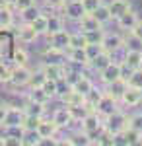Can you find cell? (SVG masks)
Wrapping results in <instances>:
<instances>
[{"label": "cell", "mask_w": 142, "mask_h": 146, "mask_svg": "<svg viewBox=\"0 0 142 146\" xmlns=\"http://www.w3.org/2000/svg\"><path fill=\"white\" fill-rule=\"evenodd\" d=\"M127 127H129V117H127L125 113H121V111H113L111 115H107V117L103 119V129H105V133H109L113 138L119 136Z\"/></svg>", "instance_id": "6da1fadb"}, {"label": "cell", "mask_w": 142, "mask_h": 146, "mask_svg": "<svg viewBox=\"0 0 142 146\" xmlns=\"http://www.w3.org/2000/svg\"><path fill=\"white\" fill-rule=\"evenodd\" d=\"M101 119H103V117H101L99 113H96V111H90L86 117L82 119V129H84V133H86L90 138H92L94 135H99V133H101V129H103Z\"/></svg>", "instance_id": "7a4b0ae2"}, {"label": "cell", "mask_w": 142, "mask_h": 146, "mask_svg": "<svg viewBox=\"0 0 142 146\" xmlns=\"http://www.w3.org/2000/svg\"><path fill=\"white\" fill-rule=\"evenodd\" d=\"M29 78H31V70L27 66H18L12 68V76H10V84L16 86V88H22V86H27L29 84Z\"/></svg>", "instance_id": "3957f363"}, {"label": "cell", "mask_w": 142, "mask_h": 146, "mask_svg": "<svg viewBox=\"0 0 142 146\" xmlns=\"http://www.w3.org/2000/svg\"><path fill=\"white\" fill-rule=\"evenodd\" d=\"M96 113H99L103 119L107 117V115H111L113 111H117V100L115 98H111L109 94H103L101 96V100L98 101V105H96V109H94Z\"/></svg>", "instance_id": "277c9868"}, {"label": "cell", "mask_w": 142, "mask_h": 146, "mask_svg": "<svg viewBox=\"0 0 142 146\" xmlns=\"http://www.w3.org/2000/svg\"><path fill=\"white\" fill-rule=\"evenodd\" d=\"M62 8H64L66 16H68L70 20H76V22H80L82 16L88 14L86 8H84V4H82V0H70V2H64Z\"/></svg>", "instance_id": "5b68a950"}, {"label": "cell", "mask_w": 142, "mask_h": 146, "mask_svg": "<svg viewBox=\"0 0 142 146\" xmlns=\"http://www.w3.org/2000/svg\"><path fill=\"white\" fill-rule=\"evenodd\" d=\"M99 74H101V82H103V84H111V82H115V80L121 78V64L109 62Z\"/></svg>", "instance_id": "8992f818"}, {"label": "cell", "mask_w": 142, "mask_h": 146, "mask_svg": "<svg viewBox=\"0 0 142 146\" xmlns=\"http://www.w3.org/2000/svg\"><path fill=\"white\" fill-rule=\"evenodd\" d=\"M121 101H123L125 105H129V107H134V105H138V103L142 101V90L129 86V88L125 90V94L121 96Z\"/></svg>", "instance_id": "52a82bcc"}, {"label": "cell", "mask_w": 142, "mask_h": 146, "mask_svg": "<svg viewBox=\"0 0 142 146\" xmlns=\"http://www.w3.org/2000/svg\"><path fill=\"white\" fill-rule=\"evenodd\" d=\"M123 39H121L119 35H107L103 33L101 37V47H103V51H107V53H115V51H119L121 47H123Z\"/></svg>", "instance_id": "ba28073f"}, {"label": "cell", "mask_w": 142, "mask_h": 146, "mask_svg": "<svg viewBox=\"0 0 142 146\" xmlns=\"http://www.w3.org/2000/svg\"><path fill=\"white\" fill-rule=\"evenodd\" d=\"M23 117H25V113H23V107L22 109H18V107H8V113H6V117H4V127H12V125H22L23 123Z\"/></svg>", "instance_id": "9c48e42d"}, {"label": "cell", "mask_w": 142, "mask_h": 146, "mask_svg": "<svg viewBox=\"0 0 142 146\" xmlns=\"http://www.w3.org/2000/svg\"><path fill=\"white\" fill-rule=\"evenodd\" d=\"M72 121H74V119H72V115H70V111H68V107H60V109H56V111L53 113V123H55L58 129L68 127Z\"/></svg>", "instance_id": "30bf717a"}, {"label": "cell", "mask_w": 142, "mask_h": 146, "mask_svg": "<svg viewBox=\"0 0 142 146\" xmlns=\"http://www.w3.org/2000/svg\"><path fill=\"white\" fill-rule=\"evenodd\" d=\"M43 72L47 78H53V80H62L66 74L64 64H55V62H47L43 66Z\"/></svg>", "instance_id": "8fae6325"}, {"label": "cell", "mask_w": 142, "mask_h": 146, "mask_svg": "<svg viewBox=\"0 0 142 146\" xmlns=\"http://www.w3.org/2000/svg\"><path fill=\"white\" fill-rule=\"evenodd\" d=\"M129 88V84H127V80H115V82H111V84H107V90H105V94H109L111 98H115V100H121V96L125 94V90Z\"/></svg>", "instance_id": "7c38bea8"}, {"label": "cell", "mask_w": 142, "mask_h": 146, "mask_svg": "<svg viewBox=\"0 0 142 146\" xmlns=\"http://www.w3.org/2000/svg\"><path fill=\"white\" fill-rule=\"evenodd\" d=\"M117 22H119V27H123V29H132L134 23L138 22V16H136V12H134V10L129 8V10H125L119 18H117Z\"/></svg>", "instance_id": "4fadbf2b"}, {"label": "cell", "mask_w": 142, "mask_h": 146, "mask_svg": "<svg viewBox=\"0 0 142 146\" xmlns=\"http://www.w3.org/2000/svg\"><path fill=\"white\" fill-rule=\"evenodd\" d=\"M45 58H47V62H55V64H64L66 60H68L64 49H56V47L47 49L45 51Z\"/></svg>", "instance_id": "5bb4252c"}, {"label": "cell", "mask_w": 142, "mask_h": 146, "mask_svg": "<svg viewBox=\"0 0 142 146\" xmlns=\"http://www.w3.org/2000/svg\"><path fill=\"white\" fill-rule=\"evenodd\" d=\"M109 62H111V53H107V51H101L99 55H96L94 58H90V64H88V66H92L94 70L101 72V70L107 66Z\"/></svg>", "instance_id": "9a60e30c"}, {"label": "cell", "mask_w": 142, "mask_h": 146, "mask_svg": "<svg viewBox=\"0 0 142 146\" xmlns=\"http://www.w3.org/2000/svg\"><path fill=\"white\" fill-rule=\"evenodd\" d=\"M56 131H58V127L53 123V119H51V121H43V119H41L39 125H37V133H39L41 138H53V136L56 135Z\"/></svg>", "instance_id": "2e32d148"}, {"label": "cell", "mask_w": 142, "mask_h": 146, "mask_svg": "<svg viewBox=\"0 0 142 146\" xmlns=\"http://www.w3.org/2000/svg\"><path fill=\"white\" fill-rule=\"evenodd\" d=\"M68 60L70 62H76V64H82V66H88L90 64V56L86 53V47H82V49H70Z\"/></svg>", "instance_id": "e0dca14e"}, {"label": "cell", "mask_w": 142, "mask_h": 146, "mask_svg": "<svg viewBox=\"0 0 142 146\" xmlns=\"http://www.w3.org/2000/svg\"><path fill=\"white\" fill-rule=\"evenodd\" d=\"M125 64H127V66H131L132 70L142 68V51L129 49V51H127V55H125Z\"/></svg>", "instance_id": "ac0fdd59"}, {"label": "cell", "mask_w": 142, "mask_h": 146, "mask_svg": "<svg viewBox=\"0 0 142 146\" xmlns=\"http://www.w3.org/2000/svg\"><path fill=\"white\" fill-rule=\"evenodd\" d=\"M60 98H62V101H64L66 105H80V103H86V98H84L80 92H76L74 88L66 90Z\"/></svg>", "instance_id": "d6986e66"}, {"label": "cell", "mask_w": 142, "mask_h": 146, "mask_svg": "<svg viewBox=\"0 0 142 146\" xmlns=\"http://www.w3.org/2000/svg\"><path fill=\"white\" fill-rule=\"evenodd\" d=\"M12 53V35L8 31H0V58H8Z\"/></svg>", "instance_id": "ffe728a7"}, {"label": "cell", "mask_w": 142, "mask_h": 146, "mask_svg": "<svg viewBox=\"0 0 142 146\" xmlns=\"http://www.w3.org/2000/svg\"><path fill=\"white\" fill-rule=\"evenodd\" d=\"M66 107H68V111H70V115H72V119H74V121H82L90 111H94L88 103H80V105H66Z\"/></svg>", "instance_id": "44dd1931"}, {"label": "cell", "mask_w": 142, "mask_h": 146, "mask_svg": "<svg viewBox=\"0 0 142 146\" xmlns=\"http://www.w3.org/2000/svg\"><path fill=\"white\" fill-rule=\"evenodd\" d=\"M14 22V14H12V8L2 4L0 6V29H8Z\"/></svg>", "instance_id": "7402d4cb"}, {"label": "cell", "mask_w": 142, "mask_h": 146, "mask_svg": "<svg viewBox=\"0 0 142 146\" xmlns=\"http://www.w3.org/2000/svg\"><path fill=\"white\" fill-rule=\"evenodd\" d=\"M51 37V43H53V47H56V49H66L68 47V41H70V35L66 33V31H56V33L49 35Z\"/></svg>", "instance_id": "603a6c76"}, {"label": "cell", "mask_w": 142, "mask_h": 146, "mask_svg": "<svg viewBox=\"0 0 142 146\" xmlns=\"http://www.w3.org/2000/svg\"><path fill=\"white\" fill-rule=\"evenodd\" d=\"M37 37H39V33L31 27V23H23L22 27H20V39H22L23 43H33Z\"/></svg>", "instance_id": "cb8c5ba5"}, {"label": "cell", "mask_w": 142, "mask_h": 146, "mask_svg": "<svg viewBox=\"0 0 142 146\" xmlns=\"http://www.w3.org/2000/svg\"><path fill=\"white\" fill-rule=\"evenodd\" d=\"M80 27H82V31H94V29H101V23H99L92 14H86V16H82V20H80Z\"/></svg>", "instance_id": "d4e9b609"}, {"label": "cell", "mask_w": 142, "mask_h": 146, "mask_svg": "<svg viewBox=\"0 0 142 146\" xmlns=\"http://www.w3.org/2000/svg\"><path fill=\"white\" fill-rule=\"evenodd\" d=\"M129 8H131V6H129L127 0H113V2L109 4V14H111V18L117 20L121 14H123L125 10H129Z\"/></svg>", "instance_id": "484cf974"}, {"label": "cell", "mask_w": 142, "mask_h": 146, "mask_svg": "<svg viewBox=\"0 0 142 146\" xmlns=\"http://www.w3.org/2000/svg\"><path fill=\"white\" fill-rule=\"evenodd\" d=\"M72 88H74L76 92H80V94H82V96L86 98L88 94L92 92V88H94V82H92L90 78H86V76H80V78L76 80V84H74Z\"/></svg>", "instance_id": "4316f807"}, {"label": "cell", "mask_w": 142, "mask_h": 146, "mask_svg": "<svg viewBox=\"0 0 142 146\" xmlns=\"http://www.w3.org/2000/svg\"><path fill=\"white\" fill-rule=\"evenodd\" d=\"M41 140H43V138L39 136L37 131H25L23 136H22V144H25V146H39Z\"/></svg>", "instance_id": "83f0119b"}, {"label": "cell", "mask_w": 142, "mask_h": 146, "mask_svg": "<svg viewBox=\"0 0 142 146\" xmlns=\"http://www.w3.org/2000/svg\"><path fill=\"white\" fill-rule=\"evenodd\" d=\"M92 16L98 20L99 23H105L111 20V14H109V6H105V4H99L96 10L92 12Z\"/></svg>", "instance_id": "f1b7e54d"}, {"label": "cell", "mask_w": 142, "mask_h": 146, "mask_svg": "<svg viewBox=\"0 0 142 146\" xmlns=\"http://www.w3.org/2000/svg\"><path fill=\"white\" fill-rule=\"evenodd\" d=\"M119 136H123V138H125V140H123L125 144H138V142H140V138H142L140 133L132 131L131 127H127V129H125V131H123Z\"/></svg>", "instance_id": "f546056e"}, {"label": "cell", "mask_w": 142, "mask_h": 146, "mask_svg": "<svg viewBox=\"0 0 142 146\" xmlns=\"http://www.w3.org/2000/svg\"><path fill=\"white\" fill-rule=\"evenodd\" d=\"M23 113H25V115H37V117H43L45 103H37V101H31V100H29V103L23 107Z\"/></svg>", "instance_id": "4dcf8cb0"}, {"label": "cell", "mask_w": 142, "mask_h": 146, "mask_svg": "<svg viewBox=\"0 0 142 146\" xmlns=\"http://www.w3.org/2000/svg\"><path fill=\"white\" fill-rule=\"evenodd\" d=\"M88 45V39L84 33H74L70 35V41H68V49H82Z\"/></svg>", "instance_id": "1f68e13d"}, {"label": "cell", "mask_w": 142, "mask_h": 146, "mask_svg": "<svg viewBox=\"0 0 142 146\" xmlns=\"http://www.w3.org/2000/svg\"><path fill=\"white\" fill-rule=\"evenodd\" d=\"M47 22H49V18H47V16H43V14H39V16H37V18L31 22V27L39 35H41V33H47Z\"/></svg>", "instance_id": "d6a6232c"}, {"label": "cell", "mask_w": 142, "mask_h": 146, "mask_svg": "<svg viewBox=\"0 0 142 146\" xmlns=\"http://www.w3.org/2000/svg\"><path fill=\"white\" fill-rule=\"evenodd\" d=\"M68 144L70 146H90V144H94V140L86 133H82V135H74L72 138H68Z\"/></svg>", "instance_id": "836d02e7"}, {"label": "cell", "mask_w": 142, "mask_h": 146, "mask_svg": "<svg viewBox=\"0 0 142 146\" xmlns=\"http://www.w3.org/2000/svg\"><path fill=\"white\" fill-rule=\"evenodd\" d=\"M29 100L37 101V103H47L51 98H49V96L45 94V90L39 86V88H31V92H29Z\"/></svg>", "instance_id": "e575fe53"}, {"label": "cell", "mask_w": 142, "mask_h": 146, "mask_svg": "<svg viewBox=\"0 0 142 146\" xmlns=\"http://www.w3.org/2000/svg\"><path fill=\"white\" fill-rule=\"evenodd\" d=\"M45 90V94L49 96V98H55L56 92H58V80H53V78H47L43 82V86H41Z\"/></svg>", "instance_id": "d590c367"}, {"label": "cell", "mask_w": 142, "mask_h": 146, "mask_svg": "<svg viewBox=\"0 0 142 146\" xmlns=\"http://www.w3.org/2000/svg\"><path fill=\"white\" fill-rule=\"evenodd\" d=\"M127 84H129V86H132V88H138V90H142V68L132 70V74L127 78Z\"/></svg>", "instance_id": "8d00e7d4"}, {"label": "cell", "mask_w": 142, "mask_h": 146, "mask_svg": "<svg viewBox=\"0 0 142 146\" xmlns=\"http://www.w3.org/2000/svg\"><path fill=\"white\" fill-rule=\"evenodd\" d=\"M60 29H62V20L56 18V16H51L49 22H47V35H53L56 31H60Z\"/></svg>", "instance_id": "74e56055"}, {"label": "cell", "mask_w": 142, "mask_h": 146, "mask_svg": "<svg viewBox=\"0 0 142 146\" xmlns=\"http://www.w3.org/2000/svg\"><path fill=\"white\" fill-rule=\"evenodd\" d=\"M39 121H41V117H37V115H25V117H23L22 127L25 129V131H37Z\"/></svg>", "instance_id": "f35d334b"}, {"label": "cell", "mask_w": 142, "mask_h": 146, "mask_svg": "<svg viewBox=\"0 0 142 146\" xmlns=\"http://www.w3.org/2000/svg\"><path fill=\"white\" fill-rule=\"evenodd\" d=\"M45 80H47V76H45L43 68H41V70H37V72H31V78H29V86H31V88H39V86H43Z\"/></svg>", "instance_id": "ab89813d"}, {"label": "cell", "mask_w": 142, "mask_h": 146, "mask_svg": "<svg viewBox=\"0 0 142 146\" xmlns=\"http://www.w3.org/2000/svg\"><path fill=\"white\" fill-rule=\"evenodd\" d=\"M101 96H103V92L96 90V88H92V92L86 96V103L92 107V109H96V105H98V101L101 100Z\"/></svg>", "instance_id": "60d3db41"}, {"label": "cell", "mask_w": 142, "mask_h": 146, "mask_svg": "<svg viewBox=\"0 0 142 146\" xmlns=\"http://www.w3.org/2000/svg\"><path fill=\"white\" fill-rule=\"evenodd\" d=\"M12 58H14V62H16L18 66H25V64H27V53H25L23 49H14Z\"/></svg>", "instance_id": "b9f144b4"}, {"label": "cell", "mask_w": 142, "mask_h": 146, "mask_svg": "<svg viewBox=\"0 0 142 146\" xmlns=\"http://www.w3.org/2000/svg\"><path fill=\"white\" fill-rule=\"evenodd\" d=\"M37 16H39V12H37V8H35V6H29V8L22 10V18H23V22H25V23H31Z\"/></svg>", "instance_id": "7bdbcfd3"}, {"label": "cell", "mask_w": 142, "mask_h": 146, "mask_svg": "<svg viewBox=\"0 0 142 146\" xmlns=\"http://www.w3.org/2000/svg\"><path fill=\"white\" fill-rule=\"evenodd\" d=\"M129 127H131L132 131H136V133H140V135H142V113L132 115L131 119H129Z\"/></svg>", "instance_id": "ee69618b"}, {"label": "cell", "mask_w": 142, "mask_h": 146, "mask_svg": "<svg viewBox=\"0 0 142 146\" xmlns=\"http://www.w3.org/2000/svg\"><path fill=\"white\" fill-rule=\"evenodd\" d=\"M88 43H101V37H103V29H94V31H84Z\"/></svg>", "instance_id": "f6af8a7d"}, {"label": "cell", "mask_w": 142, "mask_h": 146, "mask_svg": "<svg viewBox=\"0 0 142 146\" xmlns=\"http://www.w3.org/2000/svg\"><path fill=\"white\" fill-rule=\"evenodd\" d=\"M10 76H12V68L0 58V82H10Z\"/></svg>", "instance_id": "bcb514c9"}, {"label": "cell", "mask_w": 142, "mask_h": 146, "mask_svg": "<svg viewBox=\"0 0 142 146\" xmlns=\"http://www.w3.org/2000/svg\"><path fill=\"white\" fill-rule=\"evenodd\" d=\"M82 4H84V8H86L88 14H92V12L101 4V0H82Z\"/></svg>", "instance_id": "7dc6e473"}, {"label": "cell", "mask_w": 142, "mask_h": 146, "mask_svg": "<svg viewBox=\"0 0 142 146\" xmlns=\"http://www.w3.org/2000/svg\"><path fill=\"white\" fill-rule=\"evenodd\" d=\"M131 35H134L136 39H140V41H142V20H138V22L134 23V27L131 29Z\"/></svg>", "instance_id": "c3c4849f"}, {"label": "cell", "mask_w": 142, "mask_h": 146, "mask_svg": "<svg viewBox=\"0 0 142 146\" xmlns=\"http://www.w3.org/2000/svg\"><path fill=\"white\" fill-rule=\"evenodd\" d=\"M29 6H35V0H16V8L22 12L25 8H29Z\"/></svg>", "instance_id": "681fc988"}, {"label": "cell", "mask_w": 142, "mask_h": 146, "mask_svg": "<svg viewBox=\"0 0 142 146\" xmlns=\"http://www.w3.org/2000/svg\"><path fill=\"white\" fill-rule=\"evenodd\" d=\"M47 2V6H51V8H60L62 4H64V0H45Z\"/></svg>", "instance_id": "f907efd6"}, {"label": "cell", "mask_w": 142, "mask_h": 146, "mask_svg": "<svg viewBox=\"0 0 142 146\" xmlns=\"http://www.w3.org/2000/svg\"><path fill=\"white\" fill-rule=\"evenodd\" d=\"M8 113V105H0V125L4 123V117Z\"/></svg>", "instance_id": "816d5d0a"}, {"label": "cell", "mask_w": 142, "mask_h": 146, "mask_svg": "<svg viewBox=\"0 0 142 146\" xmlns=\"http://www.w3.org/2000/svg\"><path fill=\"white\" fill-rule=\"evenodd\" d=\"M2 4H6L10 8H16V0H2Z\"/></svg>", "instance_id": "f5cc1de1"}, {"label": "cell", "mask_w": 142, "mask_h": 146, "mask_svg": "<svg viewBox=\"0 0 142 146\" xmlns=\"http://www.w3.org/2000/svg\"><path fill=\"white\" fill-rule=\"evenodd\" d=\"M140 144H142V138H140Z\"/></svg>", "instance_id": "db71d44e"}]
</instances>
